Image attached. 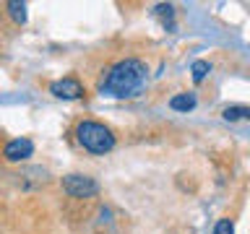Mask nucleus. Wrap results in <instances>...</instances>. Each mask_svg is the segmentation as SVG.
Wrapping results in <instances>:
<instances>
[{"label": "nucleus", "mask_w": 250, "mask_h": 234, "mask_svg": "<svg viewBox=\"0 0 250 234\" xmlns=\"http://www.w3.org/2000/svg\"><path fill=\"white\" fill-rule=\"evenodd\" d=\"M148 83V68L144 60L138 58H125L120 62H115L107 70V78L102 81L99 91L104 97H115V99H130L138 97Z\"/></svg>", "instance_id": "1"}, {"label": "nucleus", "mask_w": 250, "mask_h": 234, "mask_svg": "<svg viewBox=\"0 0 250 234\" xmlns=\"http://www.w3.org/2000/svg\"><path fill=\"white\" fill-rule=\"evenodd\" d=\"M76 138L89 154H109L115 148V133L97 120H81L76 125Z\"/></svg>", "instance_id": "2"}, {"label": "nucleus", "mask_w": 250, "mask_h": 234, "mask_svg": "<svg viewBox=\"0 0 250 234\" xmlns=\"http://www.w3.org/2000/svg\"><path fill=\"white\" fill-rule=\"evenodd\" d=\"M62 190L70 198H94L99 193V185L89 175H65L62 177Z\"/></svg>", "instance_id": "3"}, {"label": "nucleus", "mask_w": 250, "mask_h": 234, "mask_svg": "<svg viewBox=\"0 0 250 234\" xmlns=\"http://www.w3.org/2000/svg\"><path fill=\"white\" fill-rule=\"evenodd\" d=\"M50 94L58 99H81L83 97V86L78 78H60L50 86Z\"/></svg>", "instance_id": "4"}, {"label": "nucleus", "mask_w": 250, "mask_h": 234, "mask_svg": "<svg viewBox=\"0 0 250 234\" xmlns=\"http://www.w3.org/2000/svg\"><path fill=\"white\" fill-rule=\"evenodd\" d=\"M31 154H34V143H31L29 138H16L3 148V156L8 161H23V159H29Z\"/></svg>", "instance_id": "5"}, {"label": "nucleus", "mask_w": 250, "mask_h": 234, "mask_svg": "<svg viewBox=\"0 0 250 234\" xmlns=\"http://www.w3.org/2000/svg\"><path fill=\"white\" fill-rule=\"evenodd\" d=\"M195 94L188 91V94H175V97L169 99V107L175 109V112H190V109L195 107Z\"/></svg>", "instance_id": "6"}, {"label": "nucleus", "mask_w": 250, "mask_h": 234, "mask_svg": "<svg viewBox=\"0 0 250 234\" xmlns=\"http://www.w3.org/2000/svg\"><path fill=\"white\" fill-rule=\"evenodd\" d=\"M224 120H250V107H224Z\"/></svg>", "instance_id": "7"}, {"label": "nucleus", "mask_w": 250, "mask_h": 234, "mask_svg": "<svg viewBox=\"0 0 250 234\" xmlns=\"http://www.w3.org/2000/svg\"><path fill=\"white\" fill-rule=\"evenodd\" d=\"M190 73H193V81L201 83L203 78L211 73V62H208V60H195L193 65H190Z\"/></svg>", "instance_id": "8"}, {"label": "nucleus", "mask_w": 250, "mask_h": 234, "mask_svg": "<svg viewBox=\"0 0 250 234\" xmlns=\"http://www.w3.org/2000/svg\"><path fill=\"white\" fill-rule=\"evenodd\" d=\"M8 11H11V16H13L16 23H23V21H26V3H8Z\"/></svg>", "instance_id": "9"}, {"label": "nucleus", "mask_w": 250, "mask_h": 234, "mask_svg": "<svg viewBox=\"0 0 250 234\" xmlns=\"http://www.w3.org/2000/svg\"><path fill=\"white\" fill-rule=\"evenodd\" d=\"M214 234H234V224L232 218H219L214 226Z\"/></svg>", "instance_id": "10"}, {"label": "nucleus", "mask_w": 250, "mask_h": 234, "mask_svg": "<svg viewBox=\"0 0 250 234\" xmlns=\"http://www.w3.org/2000/svg\"><path fill=\"white\" fill-rule=\"evenodd\" d=\"M156 16H162L164 21H172V16H175V5H169V3L167 5H164V3L156 5Z\"/></svg>", "instance_id": "11"}]
</instances>
